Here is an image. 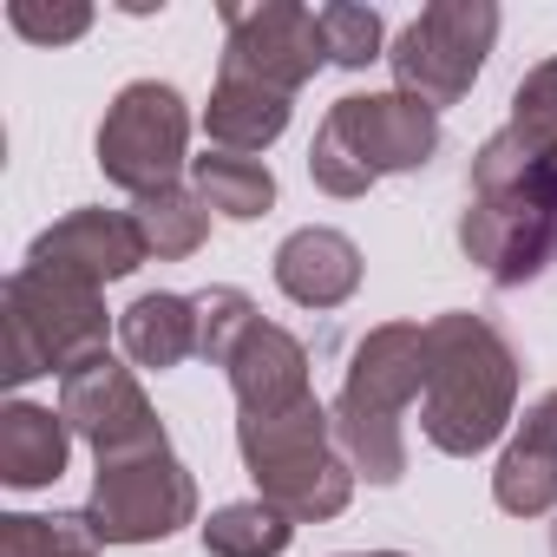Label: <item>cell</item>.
Masks as SVG:
<instances>
[{
	"label": "cell",
	"instance_id": "obj_1",
	"mask_svg": "<svg viewBox=\"0 0 557 557\" xmlns=\"http://www.w3.org/2000/svg\"><path fill=\"white\" fill-rule=\"evenodd\" d=\"M459 249L492 289H524L557 262V171L511 132L472 151Z\"/></svg>",
	"mask_w": 557,
	"mask_h": 557
},
{
	"label": "cell",
	"instance_id": "obj_2",
	"mask_svg": "<svg viewBox=\"0 0 557 557\" xmlns=\"http://www.w3.org/2000/svg\"><path fill=\"white\" fill-rule=\"evenodd\" d=\"M524 361L505 342L492 315L446 309L426 322V394H420V433L446 459H479L498 446L518 420Z\"/></svg>",
	"mask_w": 557,
	"mask_h": 557
},
{
	"label": "cell",
	"instance_id": "obj_3",
	"mask_svg": "<svg viewBox=\"0 0 557 557\" xmlns=\"http://www.w3.org/2000/svg\"><path fill=\"white\" fill-rule=\"evenodd\" d=\"M426 394V322H381L355 342L335 394V446L368 485L407 479V407Z\"/></svg>",
	"mask_w": 557,
	"mask_h": 557
},
{
	"label": "cell",
	"instance_id": "obj_4",
	"mask_svg": "<svg viewBox=\"0 0 557 557\" xmlns=\"http://www.w3.org/2000/svg\"><path fill=\"white\" fill-rule=\"evenodd\" d=\"M112 309H106V289L79 283L66 269H40V262H21L0 289V381L8 387H27L40 374H79L92 361H106V342H112Z\"/></svg>",
	"mask_w": 557,
	"mask_h": 557
},
{
	"label": "cell",
	"instance_id": "obj_5",
	"mask_svg": "<svg viewBox=\"0 0 557 557\" xmlns=\"http://www.w3.org/2000/svg\"><path fill=\"white\" fill-rule=\"evenodd\" d=\"M440 158V112L413 92H348L329 106L309 145V177L329 197H368L381 177L426 171Z\"/></svg>",
	"mask_w": 557,
	"mask_h": 557
},
{
	"label": "cell",
	"instance_id": "obj_6",
	"mask_svg": "<svg viewBox=\"0 0 557 557\" xmlns=\"http://www.w3.org/2000/svg\"><path fill=\"white\" fill-rule=\"evenodd\" d=\"M236 453H243V472L256 479V498L289 511L296 524L342 518L355 498V466L342 459L335 413L315 394L283 407V413L236 420Z\"/></svg>",
	"mask_w": 557,
	"mask_h": 557
},
{
	"label": "cell",
	"instance_id": "obj_7",
	"mask_svg": "<svg viewBox=\"0 0 557 557\" xmlns=\"http://www.w3.org/2000/svg\"><path fill=\"white\" fill-rule=\"evenodd\" d=\"M492 47H498V8L492 0H433V8H420V21H407L387 47L394 92H413L420 106L446 112L472 92Z\"/></svg>",
	"mask_w": 557,
	"mask_h": 557
},
{
	"label": "cell",
	"instance_id": "obj_8",
	"mask_svg": "<svg viewBox=\"0 0 557 557\" xmlns=\"http://www.w3.org/2000/svg\"><path fill=\"white\" fill-rule=\"evenodd\" d=\"M79 518L99 544H158L197 518V479L171 453V440L145 453H119V459H99L92 498L79 505Z\"/></svg>",
	"mask_w": 557,
	"mask_h": 557
},
{
	"label": "cell",
	"instance_id": "obj_9",
	"mask_svg": "<svg viewBox=\"0 0 557 557\" xmlns=\"http://www.w3.org/2000/svg\"><path fill=\"white\" fill-rule=\"evenodd\" d=\"M92 151H99L106 184L132 190V203L151 197V190H171L177 171L190 164L184 158L190 151V106H184V92L164 86V79L119 86L112 106H106V119H99Z\"/></svg>",
	"mask_w": 557,
	"mask_h": 557
},
{
	"label": "cell",
	"instance_id": "obj_10",
	"mask_svg": "<svg viewBox=\"0 0 557 557\" xmlns=\"http://www.w3.org/2000/svg\"><path fill=\"white\" fill-rule=\"evenodd\" d=\"M329 66L322 21L296 0H262V8H223V79H256L269 92H302Z\"/></svg>",
	"mask_w": 557,
	"mask_h": 557
},
{
	"label": "cell",
	"instance_id": "obj_11",
	"mask_svg": "<svg viewBox=\"0 0 557 557\" xmlns=\"http://www.w3.org/2000/svg\"><path fill=\"white\" fill-rule=\"evenodd\" d=\"M60 413H66L73 440H86L99 459L145 453V446H164V440H171V433H164V420H158V407L145 400L138 374H132V368H119L112 355L60 381Z\"/></svg>",
	"mask_w": 557,
	"mask_h": 557
},
{
	"label": "cell",
	"instance_id": "obj_12",
	"mask_svg": "<svg viewBox=\"0 0 557 557\" xmlns=\"http://www.w3.org/2000/svg\"><path fill=\"white\" fill-rule=\"evenodd\" d=\"M27 262L66 269V275H79V283L106 289V283H125L138 262H151V249H145V230H138L132 210L86 203V210H66L60 223H47L34 236V249H27Z\"/></svg>",
	"mask_w": 557,
	"mask_h": 557
},
{
	"label": "cell",
	"instance_id": "obj_13",
	"mask_svg": "<svg viewBox=\"0 0 557 557\" xmlns=\"http://www.w3.org/2000/svg\"><path fill=\"white\" fill-rule=\"evenodd\" d=\"M275 289L296 309H342L361 289V243L335 223H302L275 249Z\"/></svg>",
	"mask_w": 557,
	"mask_h": 557
},
{
	"label": "cell",
	"instance_id": "obj_14",
	"mask_svg": "<svg viewBox=\"0 0 557 557\" xmlns=\"http://www.w3.org/2000/svg\"><path fill=\"white\" fill-rule=\"evenodd\" d=\"M492 505L511 518H544L557 511V387L524 407L511 426L498 466H492Z\"/></svg>",
	"mask_w": 557,
	"mask_h": 557
},
{
	"label": "cell",
	"instance_id": "obj_15",
	"mask_svg": "<svg viewBox=\"0 0 557 557\" xmlns=\"http://www.w3.org/2000/svg\"><path fill=\"white\" fill-rule=\"evenodd\" d=\"M230 374V394H236V420H256V413H283L296 400H309V348L289 335V329H275V322H256L243 335V348L223 361Z\"/></svg>",
	"mask_w": 557,
	"mask_h": 557
},
{
	"label": "cell",
	"instance_id": "obj_16",
	"mask_svg": "<svg viewBox=\"0 0 557 557\" xmlns=\"http://www.w3.org/2000/svg\"><path fill=\"white\" fill-rule=\"evenodd\" d=\"M66 459H73V426L60 407H34V400L0 407V485L47 492L66 479Z\"/></svg>",
	"mask_w": 557,
	"mask_h": 557
},
{
	"label": "cell",
	"instance_id": "obj_17",
	"mask_svg": "<svg viewBox=\"0 0 557 557\" xmlns=\"http://www.w3.org/2000/svg\"><path fill=\"white\" fill-rule=\"evenodd\" d=\"M289 112H296L289 92H269L256 79H223L216 73L210 106H203V138H210V151L256 158V151H269L275 138L289 132Z\"/></svg>",
	"mask_w": 557,
	"mask_h": 557
},
{
	"label": "cell",
	"instance_id": "obj_18",
	"mask_svg": "<svg viewBox=\"0 0 557 557\" xmlns=\"http://www.w3.org/2000/svg\"><path fill=\"white\" fill-rule=\"evenodd\" d=\"M119 348L132 355V368L171 374L197 355V302L171 296V289H145L138 302L119 309Z\"/></svg>",
	"mask_w": 557,
	"mask_h": 557
},
{
	"label": "cell",
	"instance_id": "obj_19",
	"mask_svg": "<svg viewBox=\"0 0 557 557\" xmlns=\"http://www.w3.org/2000/svg\"><path fill=\"white\" fill-rule=\"evenodd\" d=\"M190 190L210 203V216H230V223H256L275 210V171L262 158H236V151L190 158Z\"/></svg>",
	"mask_w": 557,
	"mask_h": 557
},
{
	"label": "cell",
	"instance_id": "obj_20",
	"mask_svg": "<svg viewBox=\"0 0 557 557\" xmlns=\"http://www.w3.org/2000/svg\"><path fill=\"white\" fill-rule=\"evenodd\" d=\"M296 544V518L275 511L269 498H236L203 518V550L210 557H283Z\"/></svg>",
	"mask_w": 557,
	"mask_h": 557
},
{
	"label": "cell",
	"instance_id": "obj_21",
	"mask_svg": "<svg viewBox=\"0 0 557 557\" xmlns=\"http://www.w3.org/2000/svg\"><path fill=\"white\" fill-rule=\"evenodd\" d=\"M132 216H138V230H145V249H151L158 262L197 256V249L210 243V203H203L197 190H184V184L138 197V203H132Z\"/></svg>",
	"mask_w": 557,
	"mask_h": 557
},
{
	"label": "cell",
	"instance_id": "obj_22",
	"mask_svg": "<svg viewBox=\"0 0 557 557\" xmlns=\"http://www.w3.org/2000/svg\"><path fill=\"white\" fill-rule=\"evenodd\" d=\"M0 557H99V537L86 531L79 511H66V518L8 511L0 518Z\"/></svg>",
	"mask_w": 557,
	"mask_h": 557
},
{
	"label": "cell",
	"instance_id": "obj_23",
	"mask_svg": "<svg viewBox=\"0 0 557 557\" xmlns=\"http://www.w3.org/2000/svg\"><path fill=\"white\" fill-rule=\"evenodd\" d=\"M190 302H197V361H210V368H223L243 348V335L262 322V309L243 289H230V283H210Z\"/></svg>",
	"mask_w": 557,
	"mask_h": 557
},
{
	"label": "cell",
	"instance_id": "obj_24",
	"mask_svg": "<svg viewBox=\"0 0 557 557\" xmlns=\"http://www.w3.org/2000/svg\"><path fill=\"white\" fill-rule=\"evenodd\" d=\"M505 132H511L518 145H531V151L557 171V53H550V60H537V66L518 79Z\"/></svg>",
	"mask_w": 557,
	"mask_h": 557
},
{
	"label": "cell",
	"instance_id": "obj_25",
	"mask_svg": "<svg viewBox=\"0 0 557 557\" xmlns=\"http://www.w3.org/2000/svg\"><path fill=\"white\" fill-rule=\"evenodd\" d=\"M315 21H322L329 66L368 73L374 60H387V21L374 8H348V0H335V8H315Z\"/></svg>",
	"mask_w": 557,
	"mask_h": 557
},
{
	"label": "cell",
	"instance_id": "obj_26",
	"mask_svg": "<svg viewBox=\"0 0 557 557\" xmlns=\"http://www.w3.org/2000/svg\"><path fill=\"white\" fill-rule=\"evenodd\" d=\"M8 21H14V34L21 40H34V47H66V40H79L86 27H92V8H47V0H14L8 8Z\"/></svg>",
	"mask_w": 557,
	"mask_h": 557
},
{
	"label": "cell",
	"instance_id": "obj_27",
	"mask_svg": "<svg viewBox=\"0 0 557 557\" xmlns=\"http://www.w3.org/2000/svg\"><path fill=\"white\" fill-rule=\"evenodd\" d=\"M348 557H407V550H348Z\"/></svg>",
	"mask_w": 557,
	"mask_h": 557
},
{
	"label": "cell",
	"instance_id": "obj_28",
	"mask_svg": "<svg viewBox=\"0 0 557 557\" xmlns=\"http://www.w3.org/2000/svg\"><path fill=\"white\" fill-rule=\"evenodd\" d=\"M550 557H557V531H550Z\"/></svg>",
	"mask_w": 557,
	"mask_h": 557
}]
</instances>
